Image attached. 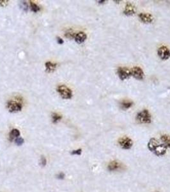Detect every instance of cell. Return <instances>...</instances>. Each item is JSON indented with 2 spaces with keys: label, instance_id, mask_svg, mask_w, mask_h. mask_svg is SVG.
I'll list each match as a JSON object with an SVG mask.
<instances>
[{
  "label": "cell",
  "instance_id": "26",
  "mask_svg": "<svg viewBox=\"0 0 170 192\" xmlns=\"http://www.w3.org/2000/svg\"><path fill=\"white\" fill-rule=\"evenodd\" d=\"M57 42H58V44H63L64 43V41H63V40L62 39H61L60 37H57Z\"/></svg>",
  "mask_w": 170,
  "mask_h": 192
},
{
  "label": "cell",
  "instance_id": "4",
  "mask_svg": "<svg viewBox=\"0 0 170 192\" xmlns=\"http://www.w3.org/2000/svg\"><path fill=\"white\" fill-rule=\"evenodd\" d=\"M57 92L64 99H71L72 98V91L67 86L60 85L57 87Z\"/></svg>",
  "mask_w": 170,
  "mask_h": 192
},
{
  "label": "cell",
  "instance_id": "21",
  "mask_svg": "<svg viewBox=\"0 0 170 192\" xmlns=\"http://www.w3.org/2000/svg\"><path fill=\"white\" fill-rule=\"evenodd\" d=\"M75 35H76V33H74L71 29H70L66 33L65 37H67V38H70V39H71V38H74Z\"/></svg>",
  "mask_w": 170,
  "mask_h": 192
},
{
  "label": "cell",
  "instance_id": "11",
  "mask_svg": "<svg viewBox=\"0 0 170 192\" xmlns=\"http://www.w3.org/2000/svg\"><path fill=\"white\" fill-rule=\"evenodd\" d=\"M87 39V35L83 32H79L77 33H76L74 37L75 41H76L77 44H81L85 42V40Z\"/></svg>",
  "mask_w": 170,
  "mask_h": 192
},
{
  "label": "cell",
  "instance_id": "17",
  "mask_svg": "<svg viewBox=\"0 0 170 192\" xmlns=\"http://www.w3.org/2000/svg\"><path fill=\"white\" fill-rule=\"evenodd\" d=\"M30 8L31 11L35 13H37L41 11V7H40L38 5H37L35 3H34L33 1H30Z\"/></svg>",
  "mask_w": 170,
  "mask_h": 192
},
{
  "label": "cell",
  "instance_id": "27",
  "mask_svg": "<svg viewBox=\"0 0 170 192\" xmlns=\"http://www.w3.org/2000/svg\"><path fill=\"white\" fill-rule=\"evenodd\" d=\"M106 2V1H105V0H102V1H98L97 2H98L99 3H100V4H103V3H104Z\"/></svg>",
  "mask_w": 170,
  "mask_h": 192
},
{
  "label": "cell",
  "instance_id": "1",
  "mask_svg": "<svg viewBox=\"0 0 170 192\" xmlns=\"http://www.w3.org/2000/svg\"><path fill=\"white\" fill-rule=\"evenodd\" d=\"M148 148L155 154L158 156L164 155L166 153L167 147L163 144H160L159 141L154 138H151L148 143Z\"/></svg>",
  "mask_w": 170,
  "mask_h": 192
},
{
  "label": "cell",
  "instance_id": "20",
  "mask_svg": "<svg viewBox=\"0 0 170 192\" xmlns=\"http://www.w3.org/2000/svg\"><path fill=\"white\" fill-rule=\"evenodd\" d=\"M24 142V140L21 137H18L16 139H15V143L17 146H21Z\"/></svg>",
  "mask_w": 170,
  "mask_h": 192
},
{
  "label": "cell",
  "instance_id": "9",
  "mask_svg": "<svg viewBox=\"0 0 170 192\" xmlns=\"http://www.w3.org/2000/svg\"><path fill=\"white\" fill-rule=\"evenodd\" d=\"M123 14L127 16H132L136 13V6L132 3L127 2L125 6L123 12Z\"/></svg>",
  "mask_w": 170,
  "mask_h": 192
},
{
  "label": "cell",
  "instance_id": "24",
  "mask_svg": "<svg viewBox=\"0 0 170 192\" xmlns=\"http://www.w3.org/2000/svg\"><path fill=\"white\" fill-rule=\"evenodd\" d=\"M9 1H5V0H0V6H2L3 7H5L7 5V4L8 3Z\"/></svg>",
  "mask_w": 170,
  "mask_h": 192
},
{
  "label": "cell",
  "instance_id": "3",
  "mask_svg": "<svg viewBox=\"0 0 170 192\" xmlns=\"http://www.w3.org/2000/svg\"><path fill=\"white\" fill-rule=\"evenodd\" d=\"M136 120L141 124H150L152 122V116L148 110H143L138 113Z\"/></svg>",
  "mask_w": 170,
  "mask_h": 192
},
{
  "label": "cell",
  "instance_id": "13",
  "mask_svg": "<svg viewBox=\"0 0 170 192\" xmlns=\"http://www.w3.org/2000/svg\"><path fill=\"white\" fill-rule=\"evenodd\" d=\"M134 104L133 101L129 100H123L120 103V108L123 110H127L131 108Z\"/></svg>",
  "mask_w": 170,
  "mask_h": 192
},
{
  "label": "cell",
  "instance_id": "16",
  "mask_svg": "<svg viewBox=\"0 0 170 192\" xmlns=\"http://www.w3.org/2000/svg\"><path fill=\"white\" fill-rule=\"evenodd\" d=\"M161 140L162 144L166 146L167 148H170V135L164 134L161 136Z\"/></svg>",
  "mask_w": 170,
  "mask_h": 192
},
{
  "label": "cell",
  "instance_id": "23",
  "mask_svg": "<svg viewBox=\"0 0 170 192\" xmlns=\"http://www.w3.org/2000/svg\"><path fill=\"white\" fill-rule=\"evenodd\" d=\"M41 164L42 166H45L47 164V159L46 158L44 157V156H42L41 158Z\"/></svg>",
  "mask_w": 170,
  "mask_h": 192
},
{
  "label": "cell",
  "instance_id": "5",
  "mask_svg": "<svg viewBox=\"0 0 170 192\" xmlns=\"http://www.w3.org/2000/svg\"><path fill=\"white\" fill-rule=\"evenodd\" d=\"M117 74L122 81L127 79L131 76V69L126 67H120L117 69Z\"/></svg>",
  "mask_w": 170,
  "mask_h": 192
},
{
  "label": "cell",
  "instance_id": "14",
  "mask_svg": "<svg viewBox=\"0 0 170 192\" xmlns=\"http://www.w3.org/2000/svg\"><path fill=\"white\" fill-rule=\"evenodd\" d=\"M45 66H46V70L47 73H53L56 69L57 64L51 62H47L45 63Z\"/></svg>",
  "mask_w": 170,
  "mask_h": 192
},
{
  "label": "cell",
  "instance_id": "6",
  "mask_svg": "<svg viewBox=\"0 0 170 192\" xmlns=\"http://www.w3.org/2000/svg\"><path fill=\"white\" fill-rule=\"evenodd\" d=\"M157 54L162 60H167L170 58V50L165 45H162L157 49Z\"/></svg>",
  "mask_w": 170,
  "mask_h": 192
},
{
  "label": "cell",
  "instance_id": "2",
  "mask_svg": "<svg viewBox=\"0 0 170 192\" xmlns=\"http://www.w3.org/2000/svg\"><path fill=\"white\" fill-rule=\"evenodd\" d=\"M23 99L21 97H16L13 99L10 100L7 104V108L8 112L11 113H16L21 111L23 108Z\"/></svg>",
  "mask_w": 170,
  "mask_h": 192
},
{
  "label": "cell",
  "instance_id": "22",
  "mask_svg": "<svg viewBox=\"0 0 170 192\" xmlns=\"http://www.w3.org/2000/svg\"><path fill=\"white\" fill-rule=\"evenodd\" d=\"M71 154L72 155H77V156H80L82 153V150L81 149H78L76 150H74L71 151Z\"/></svg>",
  "mask_w": 170,
  "mask_h": 192
},
{
  "label": "cell",
  "instance_id": "19",
  "mask_svg": "<svg viewBox=\"0 0 170 192\" xmlns=\"http://www.w3.org/2000/svg\"><path fill=\"white\" fill-rule=\"evenodd\" d=\"M19 6H20V8L23 9L24 12H28V3L26 2L21 1L19 2Z\"/></svg>",
  "mask_w": 170,
  "mask_h": 192
},
{
  "label": "cell",
  "instance_id": "18",
  "mask_svg": "<svg viewBox=\"0 0 170 192\" xmlns=\"http://www.w3.org/2000/svg\"><path fill=\"white\" fill-rule=\"evenodd\" d=\"M62 119V116L57 113H53L52 114V120L53 123H57Z\"/></svg>",
  "mask_w": 170,
  "mask_h": 192
},
{
  "label": "cell",
  "instance_id": "10",
  "mask_svg": "<svg viewBox=\"0 0 170 192\" xmlns=\"http://www.w3.org/2000/svg\"><path fill=\"white\" fill-rule=\"evenodd\" d=\"M139 20L144 24H150L153 21V17L149 13L141 12L138 15Z\"/></svg>",
  "mask_w": 170,
  "mask_h": 192
},
{
  "label": "cell",
  "instance_id": "28",
  "mask_svg": "<svg viewBox=\"0 0 170 192\" xmlns=\"http://www.w3.org/2000/svg\"><path fill=\"white\" fill-rule=\"evenodd\" d=\"M156 192H159V191H156Z\"/></svg>",
  "mask_w": 170,
  "mask_h": 192
},
{
  "label": "cell",
  "instance_id": "12",
  "mask_svg": "<svg viewBox=\"0 0 170 192\" xmlns=\"http://www.w3.org/2000/svg\"><path fill=\"white\" fill-rule=\"evenodd\" d=\"M121 164L117 161H112L108 165V170L110 172L117 171L120 169Z\"/></svg>",
  "mask_w": 170,
  "mask_h": 192
},
{
  "label": "cell",
  "instance_id": "8",
  "mask_svg": "<svg viewBox=\"0 0 170 192\" xmlns=\"http://www.w3.org/2000/svg\"><path fill=\"white\" fill-rule=\"evenodd\" d=\"M131 76L137 80H143L144 78V74L143 69L138 66H135L131 69Z\"/></svg>",
  "mask_w": 170,
  "mask_h": 192
},
{
  "label": "cell",
  "instance_id": "7",
  "mask_svg": "<svg viewBox=\"0 0 170 192\" xmlns=\"http://www.w3.org/2000/svg\"><path fill=\"white\" fill-rule=\"evenodd\" d=\"M118 144L120 147L123 149H130L133 145L132 140L128 136H123L118 140Z\"/></svg>",
  "mask_w": 170,
  "mask_h": 192
},
{
  "label": "cell",
  "instance_id": "25",
  "mask_svg": "<svg viewBox=\"0 0 170 192\" xmlns=\"http://www.w3.org/2000/svg\"><path fill=\"white\" fill-rule=\"evenodd\" d=\"M57 178L59 179H63L65 178V174L63 172H60L57 175Z\"/></svg>",
  "mask_w": 170,
  "mask_h": 192
},
{
  "label": "cell",
  "instance_id": "15",
  "mask_svg": "<svg viewBox=\"0 0 170 192\" xmlns=\"http://www.w3.org/2000/svg\"><path fill=\"white\" fill-rule=\"evenodd\" d=\"M21 133L17 129H13L9 133V140L12 141L14 139H16L17 138L19 137Z\"/></svg>",
  "mask_w": 170,
  "mask_h": 192
}]
</instances>
